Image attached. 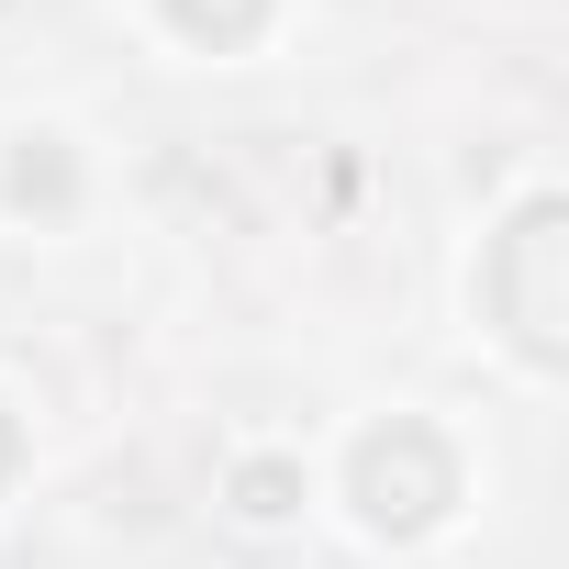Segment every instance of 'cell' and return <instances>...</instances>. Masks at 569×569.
<instances>
[{
  "label": "cell",
  "instance_id": "cell-1",
  "mask_svg": "<svg viewBox=\"0 0 569 569\" xmlns=\"http://www.w3.org/2000/svg\"><path fill=\"white\" fill-rule=\"evenodd\" d=\"M246 513H291V469H257L246 480Z\"/></svg>",
  "mask_w": 569,
  "mask_h": 569
}]
</instances>
